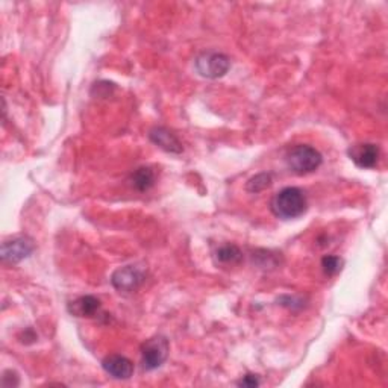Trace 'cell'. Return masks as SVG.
I'll list each match as a JSON object with an SVG mask.
<instances>
[{"instance_id":"obj_1","label":"cell","mask_w":388,"mask_h":388,"mask_svg":"<svg viewBox=\"0 0 388 388\" xmlns=\"http://www.w3.org/2000/svg\"><path fill=\"white\" fill-rule=\"evenodd\" d=\"M308 207L305 193L297 187H285L275 194L271 211L278 219L293 220L304 214Z\"/></svg>"},{"instance_id":"obj_2","label":"cell","mask_w":388,"mask_h":388,"mask_svg":"<svg viewBox=\"0 0 388 388\" xmlns=\"http://www.w3.org/2000/svg\"><path fill=\"white\" fill-rule=\"evenodd\" d=\"M322 153L313 146L299 144L287 153L288 167L297 174H308L322 166Z\"/></svg>"},{"instance_id":"obj_3","label":"cell","mask_w":388,"mask_h":388,"mask_svg":"<svg viewBox=\"0 0 388 388\" xmlns=\"http://www.w3.org/2000/svg\"><path fill=\"white\" fill-rule=\"evenodd\" d=\"M194 65L200 76L207 79H219L229 72L231 60L225 53L209 51L202 52L194 61Z\"/></svg>"},{"instance_id":"obj_4","label":"cell","mask_w":388,"mask_h":388,"mask_svg":"<svg viewBox=\"0 0 388 388\" xmlns=\"http://www.w3.org/2000/svg\"><path fill=\"white\" fill-rule=\"evenodd\" d=\"M169 340L162 335H155L149 338L141 346V363L144 370H155V368L161 367L164 363H166L167 356H169Z\"/></svg>"},{"instance_id":"obj_5","label":"cell","mask_w":388,"mask_h":388,"mask_svg":"<svg viewBox=\"0 0 388 388\" xmlns=\"http://www.w3.org/2000/svg\"><path fill=\"white\" fill-rule=\"evenodd\" d=\"M146 280V270L141 266L129 264L117 269L111 276V284L120 293H134Z\"/></svg>"},{"instance_id":"obj_6","label":"cell","mask_w":388,"mask_h":388,"mask_svg":"<svg viewBox=\"0 0 388 388\" xmlns=\"http://www.w3.org/2000/svg\"><path fill=\"white\" fill-rule=\"evenodd\" d=\"M35 249V242L31 237L17 235L4 241L2 245V261L6 264H17L26 259Z\"/></svg>"},{"instance_id":"obj_7","label":"cell","mask_w":388,"mask_h":388,"mask_svg":"<svg viewBox=\"0 0 388 388\" xmlns=\"http://www.w3.org/2000/svg\"><path fill=\"white\" fill-rule=\"evenodd\" d=\"M351 158L360 169H373L380 160V148L373 143H360L354 144L347 150Z\"/></svg>"},{"instance_id":"obj_8","label":"cell","mask_w":388,"mask_h":388,"mask_svg":"<svg viewBox=\"0 0 388 388\" xmlns=\"http://www.w3.org/2000/svg\"><path fill=\"white\" fill-rule=\"evenodd\" d=\"M103 370L114 380H129L134 375V364L123 355H108L102 361Z\"/></svg>"},{"instance_id":"obj_9","label":"cell","mask_w":388,"mask_h":388,"mask_svg":"<svg viewBox=\"0 0 388 388\" xmlns=\"http://www.w3.org/2000/svg\"><path fill=\"white\" fill-rule=\"evenodd\" d=\"M149 138L153 144H157L160 149L170 152V153H181L183 150L182 143L179 138L167 128H162V126H157L149 132Z\"/></svg>"},{"instance_id":"obj_10","label":"cell","mask_w":388,"mask_h":388,"mask_svg":"<svg viewBox=\"0 0 388 388\" xmlns=\"http://www.w3.org/2000/svg\"><path fill=\"white\" fill-rule=\"evenodd\" d=\"M101 309V300L94 296H82L69 305V311L76 317H94Z\"/></svg>"},{"instance_id":"obj_11","label":"cell","mask_w":388,"mask_h":388,"mask_svg":"<svg viewBox=\"0 0 388 388\" xmlns=\"http://www.w3.org/2000/svg\"><path fill=\"white\" fill-rule=\"evenodd\" d=\"M132 187L138 191H148L155 186V172L150 167H140L131 176Z\"/></svg>"},{"instance_id":"obj_12","label":"cell","mask_w":388,"mask_h":388,"mask_svg":"<svg viewBox=\"0 0 388 388\" xmlns=\"http://www.w3.org/2000/svg\"><path fill=\"white\" fill-rule=\"evenodd\" d=\"M216 259L220 264H238L242 259V252L235 245H223L216 252Z\"/></svg>"},{"instance_id":"obj_13","label":"cell","mask_w":388,"mask_h":388,"mask_svg":"<svg viewBox=\"0 0 388 388\" xmlns=\"http://www.w3.org/2000/svg\"><path fill=\"white\" fill-rule=\"evenodd\" d=\"M270 186H271V174H269V173H259V174H257V176L250 178L247 181L246 190L249 193H259V191L269 188Z\"/></svg>"},{"instance_id":"obj_14","label":"cell","mask_w":388,"mask_h":388,"mask_svg":"<svg viewBox=\"0 0 388 388\" xmlns=\"http://www.w3.org/2000/svg\"><path fill=\"white\" fill-rule=\"evenodd\" d=\"M343 267V259L335 255H326L322 258V269L328 276H335Z\"/></svg>"},{"instance_id":"obj_15","label":"cell","mask_w":388,"mask_h":388,"mask_svg":"<svg viewBox=\"0 0 388 388\" xmlns=\"http://www.w3.org/2000/svg\"><path fill=\"white\" fill-rule=\"evenodd\" d=\"M237 384L240 387H245V388H255L261 382H259V377L257 375H246L245 377H241V380Z\"/></svg>"}]
</instances>
